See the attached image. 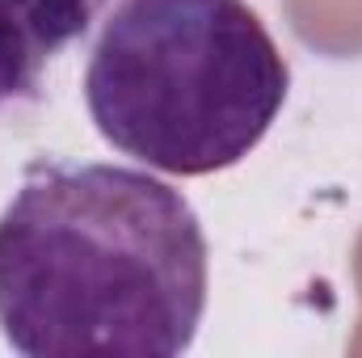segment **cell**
<instances>
[{"instance_id":"cell-3","label":"cell","mask_w":362,"mask_h":358,"mask_svg":"<svg viewBox=\"0 0 362 358\" xmlns=\"http://www.w3.org/2000/svg\"><path fill=\"white\" fill-rule=\"evenodd\" d=\"M110 0H0V110L38 101L47 68L101 21Z\"/></svg>"},{"instance_id":"cell-1","label":"cell","mask_w":362,"mask_h":358,"mask_svg":"<svg viewBox=\"0 0 362 358\" xmlns=\"http://www.w3.org/2000/svg\"><path fill=\"white\" fill-rule=\"evenodd\" d=\"M206 291V232L148 169L34 161L0 211V333L25 358H177Z\"/></svg>"},{"instance_id":"cell-2","label":"cell","mask_w":362,"mask_h":358,"mask_svg":"<svg viewBox=\"0 0 362 358\" xmlns=\"http://www.w3.org/2000/svg\"><path fill=\"white\" fill-rule=\"evenodd\" d=\"M291 89V68L245 0H118L85 64L105 144L169 178L240 165Z\"/></svg>"}]
</instances>
